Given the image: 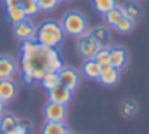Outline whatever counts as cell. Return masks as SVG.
Masks as SVG:
<instances>
[{"label":"cell","instance_id":"obj_1","mask_svg":"<svg viewBox=\"0 0 149 134\" xmlns=\"http://www.w3.org/2000/svg\"><path fill=\"white\" fill-rule=\"evenodd\" d=\"M19 64L23 80L26 83H34L40 82L45 73L58 72L63 67V59L58 48L45 46L36 40H29L21 45Z\"/></svg>","mask_w":149,"mask_h":134},{"label":"cell","instance_id":"obj_2","mask_svg":"<svg viewBox=\"0 0 149 134\" xmlns=\"http://www.w3.org/2000/svg\"><path fill=\"white\" fill-rule=\"evenodd\" d=\"M36 41L45 45V46L58 48L64 41V30L61 22L56 21H45L37 27V38Z\"/></svg>","mask_w":149,"mask_h":134},{"label":"cell","instance_id":"obj_3","mask_svg":"<svg viewBox=\"0 0 149 134\" xmlns=\"http://www.w3.org/2000/svg\"><path fill=\"white\" fill-rule=\"evenodd\" d=\"M61 26L64 34L72 35V37H79L85 30H88V21L85 18V15H82L80 11H75V10L68 11L63 16Z\"/></svg>","mask_w":149,"mask_h":134},{"label":"cell","instance_id":"obj_4","mask_svg":"<svg viewBox=\"0 0 149 134\" xmlns=\"http://www.w3.org/2000/svg\"><path fill=\"white\" fill-rule=\"evenodd\" d=\"M75 48H77V53L82 59H93L95 53L98 51V43L96 40L91 35V30H85L84 34H80L77 37V41H75Z\"/></svg>","mask_w":149,"mask_h":134},{"label":"cell","instance_id":"obj_5","mask_svg":"<svg viewBox=\"0 0 149 134\" xmlns=\"http://www.w3.org/2000/svg\"><path fill=\"white\" fill-rule=\"evenodd\" d=\"M13 32H15V37L21 41H29V40H36L37 38V26L29 18L15 24Z\"/></svg>","mask_w":149,"mask_h":134},{"label":"cell","instance_id":"obj_6","mask_svg":"<svg viewBox=\"0 0 149 134\" xmlns=\"http://www.w3.org/2000/svg\"><path fill=\"white\" fill-rule=\"evenodd\" d=\"M58 78H59V85L69 88L71 91H74L79 86V82H80L79 72L72 67H61L58 70Z\"/></svg>","mask_w":149,"mask_h":134},{"label":"cell","instance_id":"obj_7","mask_svg":"<svg viewBox=\"0 0 149 134\" xmlns=\"http://www.w3.org/2000/svg\"><path fill=\"white\" fill-rule=\"evenodd\" d=\"M47 121H64L66 120V105L58 102L48 101V104L43 108Z\"/></svg>","mask_w":149,"mask_h":134},{"label":"cell","instance_id":"obj_8","mask_svg":"<svg viewBox=\"0 0 149 134\" xmlns=\"http://www.w3.org/2000/svg\"><path fill=\"white\" fill-rule=\"evenodd\" d=\"M71 97H72V91L63 85H56L55 88H52L48 91V101H52V102H58V104L66 105V104H69Z\"/></svg>","mask_w":149,"mask_h":134},{"label":"cell","instance_id":"obj_9","mask_svg":"<svg viewBox=\"0 0 149 134\" xmlns=\"http://www.w3.org/2000/svg\"><path fill=\"white\" fill-rule=\"evenodd\" d=\"M16 73V62L11 56H0V80H11Z\"/></svg>","mask_w":149,"mask_h":134},{"label":"cell","instance_id":"obj_10","mask_svg":"<svg viewBox=\"0 0 149 134\" xmlns=\"http://www.w3.org/2000/svg\"><path fill=\"white\" fill-rule=\"evenodd\" d=\"M119 78H120V72L119 69H116L114 66H104L101 67V73H100V82L106 86H114L119 83Z\"/></svg>","mask_w":149,"mask_h":134},{"label":"cell","instance_id":"obj_11","mask_svg":"<svg viewBox=\"0 0 149 134\" xmlns=\"http://www.w3.org/2000/svg\"><path fill=\"white\" fill-rule=\"evenodd\" d=\"M120 10H122L123 16H127L128 19H132L135 22L138 19H141V16H143V8L136 0H127V2H123L120 5Z\"/></svg>","mask_w":149,"mask_h":134},{"label":"cell","instance_id":"obj_12","mask_svg":"<svg viewBox=\"0 0 149 134\" xmlns=\"http://www.w3.org/2000/svg\"><path fill=\"white\" fill-rule=\"evenodd\" d=\"M18 86L11 80H0V101L8 102L16 96Z\"/></svg>","mask_w":149,"mask_h":134},{"label":"cell","instance_id":"obj_13","mask_svg":"<svg viewBox=\"0 0 149 134\" xmlns=\"http://www.w3.org/2000/svg\"><path fill=\"white\" fill-rule=\"evenodd\" d=\"M91 35H93V38L96 40L98 46H109L111 45V32L107 27H104V26H96V27L91 30Z\"/></svg>","mask_w":149,"mask_h":134},{"label":"cell","instance_id":"obj_14","mask_svg":"<svg viewBox=\"0 0 149 134\" xmlns=\"http://www.w3.org/2000/svg\"><path fill=\"white\" fill-rule=\"evenodd\" d=\"M127 62V50L122 46H114L111 48V66L116 69H122Z\"/></svg>","mask_w":149,"mask_h":134},{"label":"cell","instance_id":"obj_15","mask_svg":"<svg viewBox=\"0 0 149 134\" xmlns=\"http://www.w3.org/2000/svg\"><path fill=\"white\" fill-rule=\"evenodd\" d=\"M82 72H84L85 77L91 80H98L101 73V66L96 62L95 59H85L84 66H82Z\"/></svg>","mask_w":149,"mask_h":134},{"label":"cell","instance_id":"obj_16","mask_svg":"<svg viewBox=\"0 0 149 134\" xmlns=\"http://www.w3.org/2000/svg\"><path fill=\"white\" fill-rule=\"evenodd\" d=\"M69 133L63 121H47L42 126V134H66Z\"/></svg>","mask_w":149,"mask_h":134},{"label":"cell","instance_id":"obj_17","mask_svg":"<svg viewBox=\"0 0 149 134\" xmlns=\"http://www.w3.org/2000/svg\"><path fill=\"white\" fill-rule=\"evenodd\" d=\"M5 15H7V19L11 22V24H18V22L24 21L27 18L24 10L21 6H10V8H5Z\"/></svg>","mask_w":149,"mask_h":134},{"label":"cell","instance_id":"obj_18","mask_svg":"<svg viewBox=\"0 0 149 134\" xmlns=\"http://www.w3.org/2000/svg\"><path fill=\"white\" fill-rule=\"evenodd\" d=\"M91 3H93V8L100 15H106L107 11H111L112 8L117 6V0H91Z\"/></svg>","mask_w":149,"mask_h":134},{"label":"cell","instance_id":"obj_19","mask_svg":"<svg viewBox=\"0 0 149 134\" xmlns=\"http://www.w3.org/2000/svg\"><path fill=\"white\" fill-rule=\"evenodd\" d=\"M93 59L96 61V62L100 64L101 67L109 66V64H111V48H109V46H101V48H98V51L95 53Z\"/></svg>","mask_w":149,"mask_h":134},{"label":"cell","instance_id":"obj_20","mask_svg":"<svg viewBox=\"0 0 149 134\" xmlns=\"http://www.w3.org/2000/svg\"><path fill=\"white\" fill-rule=\"evenodd\" d=\"M120 112L125 118H132L138 113V104L132 99H125V101L120 104Z\"/></svg>","mask_w":149,"mask_h":134},{"label":"cell","instance_id":"obj_21","mask_svg":"<svg viewBox=\"0 0 149 134\" xmlns=\"http://www.w3.org/2000/svg\"><path fill=\"white\" fill-rule=\"evenodd\" d=\"M16 126H18V118H15L13 115H3L0 118V131H2V134L10 133Z\"/></svg>","mask_w":149,"mask_h":134},{"label":"cell","instance_id":"obj_22","mask_svg":"<svg viewBox=\"0 0 149 134\" xmlns=\"http://www.w3.org/2000/svg\"><path fill=\"white\" fill-rule=\"evenodd\" d=\"M103 16H104L106 24L109 26V27H114V26L119 22V19L123 16V13H122V10H120V5H117L116 8H112L111 11H107L106 15H103Z\"/></svg>","mask_w":149,"mask_h":134},{"label":"cell","instance_id":"obj_23","mask_svg":"<svg viewBox=\"0 0 149 134\" xmlns=\"http://www.w3.org/2000/svg\"><path fill=\"white\" fill-rule=\"evenodd\" d=\"M40 83H42V86L47 89V91H50V89L55 88L56 85H59L58 72H48V73H45V75L40 78Z\"/></svg>","mask_w":149,"mask_h":134},{"label":"cell","instance_id":"obj_24","mask_svg":"<svg viewBox=\"0 0 149 134\" xmlns=\"http://www.w3.org/2000/svg\"><path fill=\"white\" fill-rule=\"evenodd\" d=\"M133 26H135V21L128 19L127 16H122V18L119 19V22L114 26V29H116L117 32H120V34H128L133 29Z\"/></svg>","mask_w":149,"mask_h":134},{"label":"cell","instance_id":"obj_25","mask_svg":"<svg viewBox=\"0 0 149 134\" xmlns=\"http://www.w3.org/2000/svg\"><path fill=\"white\" fill-rule=\"evenodd\" d=\"M21 8L24 10V13H26L27 18L34 16L37 11H39V6H37L36 0H23V3H21Z\"/></svg>","mask_w":149,"mask_h":134},{"label":"cell","instance_id":"obj_26","mask_svg":"<svg viewBox=\"0 0 149 134\" xmlns=\"http://www.w3.org/2000/svg\"><path fill=\"white\" fill-rule=\"evenodd\" d=\"M39 11H53L58 6V0H36Z\"/></svg>","mask_w":149,"mask_h":134},{"label":"cell","instance_id":"obj_27","mask_svg":"<svg viewBox=\"0 0 149 134\" xmlns=\"http://www.w3.org/2000/svg\"><path fill=\"white\" fill-rule=\"evenodd\" d=\"M2 2H3L5 8H10V6H21L23 0H2Z\"/></svg>","mask_w":149,"mask_h":134},{"label":"cell","instance_id":"obj_28","mask_svg":"<svg viewBox=\"0 0 149 134\" xmlns=\"http://www.w3.org/2000/svg\"><path fill=\"white\" fill-rule=\"evenodd\" d=\"M5 134H27V133H26V131H24L21 126H16L13 131H10V133H5Z\"/></svg>","mask_w":149,"mask_h":134},{"label":"cell","instance_id":"obj_29","mask_svg":"<svg viewBox=\"0 0 149 134\" xmlns=\"http://www.w3.org/2000/svg\"><path fill=\"white\" fill-rule=\"evenodd\" d=\"M3 112H5V102L0 101V115H3Z\"/></svg>","mask_w":149,"mask_h":134},{"label":"cell","instance_id":"obj_30","mask_svg":"<svg viewBox=\"0 0 149 134\" xmlns=\"http://www.w3.org/2000/svg\"><path fill=\"white\" fill-rule=\"evenodd\" d=\"M58 2H63V3H66V2H69V0H58Z\"/></svg>","mask_w":149,"mask_h":134},{"label":"cell","instance_id":"obj_31","mask_svg":"<svg viewBox=\"0 0 149 134\" xmlns=\"http://www.w3.org/2000/svg\"><path fill=\"white\" fill-rule=\"evenodd\" d=\"M66 134H71V133H66Z\"/></svg>","mask_w":149,"mask_h":134}]
</instances>
